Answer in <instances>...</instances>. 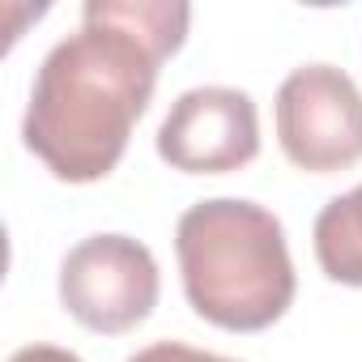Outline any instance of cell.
<instances>
[{
    "label": "cell",
    "mask_w": 362,
    "mask_h": 362,
    "mask_svg": "<svg viewBox=\"0 0 362 362\" xmlns=\"http://www.w3.org/2000/svg\"><path fill=\"white\" fill-rule=\"evenodd\" d=\"M188 22L179 0H86L81 30L43 56L22 119L26 149L60 184H94L119 166Z\"/></svg>",
    "instance_id": "cell-1"
},
{
    "label": "cell",
    "mask_w": 362,
    "mask_h": 362,
    "mask_svg": "<svg viewBox=\"0 0 362 362\" xmlns=\"http://www.w3.org/2000/svg\"><path fill=\"white\" fill-rule=\"evenodd\" d=\"M175 256L192 311L226 332L273 328L298 290L277 214L243 197H214L184 209Z\"/></svg>",
    "instance_id": "cell-2"
},
{
    "label": "cell",
    "mask_w": 362,
    "mask_h": 362,
    "mask_svg": "<svg viewBox=\"0 0 362 362\" xmlns=\"http://www.w3.org/2000/svg\"><path fill=\"white\" fill-rule=\"evenodd\" d=\"M158 260L132 235H90L60 264L64 311L103 337L132 332L158 307Z\"/></svg>",
    "instance_id": "cell-3"
},
{
    "label": "cell",
    "mask_w": 362,
    "mask_h": 362,
    "mask_svg": "<svg viewBox=\"0 0 362 362\" xmlns=\"http://www.w3.org/2000/svg\"><path fill=\"white\" fill-rule=\"evenodd\" d=\"M281 153L307 175H332L362 162V90L337 64H303L277 90Z\"/></svg>",
    "instance_id": "cell-4"
},
{
    "label": "cell",
    "mask_w": 362,
    "mask_h": 362,
    "mask_svg": "<svg viewBox=\"0 0 362 362\" xmlns=\"http://www.w3.org/2000/svg\"><path fill=\"white\" fill-rule=\"evenodd\" d=\"M256 153H260L256 103L252 94L230 86L184 90L158 128V158L184 175H230L256 162Z\"/></svg>",
    "instance_id": "cell-5"
},
{
    "label": "cell",
    "mask_w": 362,
    "mask_h": 362,
    "mask_svg": "<svg viewBox=\"0 0 362 362\" xmlns=\"http://www.w3.org/2000/svg\"><path fill=\"white\" fill-rule=\"evenodd\" d=\"M315 260L328 281L362 286V184L345 197H332L315 218Z\"/></svg>",
    "instance_id": "cell-6"
},
{
    "label": "cell",
    "mask_w": 362,
    "mask_h": 362,
    "mask_svg": "<svg viewBox=\"0 0 362 362\" xmlns=\"http://www.w3.org/2000/svg\"><path fill=\"white\" fill-rule=\"evenodd\" d=\"M128 362H239V358H222V354H209V349H197L184 341H153V345L136 349Z\"/></svg>",
    "instance_id": "cell-7"
},
{
    "label": "cell",
    "mask_w": 362,
    "mask_h": 362,
    "mask_svg": "<svg viewBox=\"0 0 362 362\" xmlns=\"http://www.w3.org/2000/svg\"><path fill=\"white\" fill-rule=\"evenodd\" d=\"M9 362H81L73 349H60V345H43V341H35V345H22Z\"/></svg>",
    "instance_id": "cell-8"
}]
</instances>
